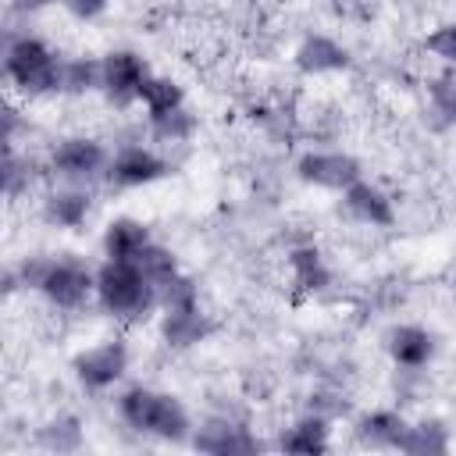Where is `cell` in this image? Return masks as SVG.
Masks as SVG:
<instances>
[{
	"mask_svg": "<svg viewBox=\"0 0 456 456\" xmlns=\"http://www.w3.org/2000/svg\"><path fill=\"white\" fill-rule=\"evenodd\" d=\"M18 278L57 310H78L96 296V271L71 256H28L18 267Z\"/></svg>",
	"mask_w": 456,
	"mask_h": 456,
	"instance_id": "7a4b0ae2",
	"label": "cell"
},
{
	"mask_svg": "<svg viewBox=\"0 0 456 456\" xmlns=\"http://www.w3.org/2000/svg\"><path fill=\"white\" fill-rule=\"evenodd\" d=\"M39 442H43L46 449L68 452V449H78V442H82V428H78L75 417H57V420H50V424L39 431Z\"/></svg>",
	"mask_w": 456,
	"mask_h": 456,
	"instance_id": "4316f807",
	"label": "cell"
},
{
	"mask_svg": "<svg viewBox=\"0 0 456 456\" xmlns=\"http://www.w3.org/2000/svg\"><path fill=\"white\" fill-rule=\"evenodd\" d=\"M110 153L93 135H68L50 150V171L68 185H89L96 178H107Z\"/></svg>",
	"mask_w": 456,
	"mask_h": 456,
	"instance_id": "5b68a950",
	"label": "cell"
},
{
	"mask_svg": "<svg viewBox=\"0 0 456 456\" xmlns=\"http://www.w3.org/2000/svg\"><path fill=\"white\" fill-rule=\"evenodd\" d=\"M61 4L68 7V14H75V18L89 21V18H100V14L107 11V4H110V0H61Z\"/></svg>",
	"mask_w": 456,
	"mask_h": 456,
	"instance_id": "f546056e",
	"label": "cell"
},
{
	"mask_svg": "<svg viewBox=\"0 0 456 456\" xmlns=\"http://www.w3.org/2000/svg\"><path fill=\"white\" fill-rule=\"evenodd\" d=\"M96 303L110 317L139 321L157 306V285L135 260H103L96 267Z\"/></svg>",
	"mask_w": 456,
	"mask_h": 456,
	"instance_id": "3957f363",
	"label": "cell"
},
{
	"mask_svg": "<svg viewBox=\"0 0 456 456\" xmlns=\"http://www.w3.org/2000/svg\"><path fill=\"white\" fill-rule=\"evenodd\" d=\"M342 203H346L349 217L360 221V224H370V228H392L395 224V203H392V196L381 185L367 182V178L353 182L342 192Z\"/></svg>",
	"mask_w": 456,
	"mask_h": 456,
	"instance_id": "30bf717a",
	"label": "cell"
},
{
	"mask_svg": "<svg viewBox=\"0 0 456 456\" xmlns=\"http://www.w3.org/2000/svg\"><path fill=\"white\" fill-rule=\"evenodd\" d=\"M278 449L292 456H321L331 449V420L321 413H303L278 435Z\"/></svg>",
	"mask_w": 456,
	"mask_h": 456,
	"instance_id": "5bb4252c",
	"label": "cell"
},
{
	"mask_svg": "<svg viewBox=\"0 0 456 456\" xmlns=\"http://www.w3.org/2000/svg\"><path fill=\"white\" fill-rule=\"evenodd\" d=\"M89 210H93V196L82 185H64V189L50 192L43 200V221L50 228H64V232L82 228L86 217H89Z\"/></svg>",
	"mask_w": 456,
	"mask_h": 456,
	"instance_id": "9a60e30c",
	"label": "cell"
},
{
	"mask_svg": "<svg viewBox=\"0 0 456 456\" xmlns=\"http://www.w3.org/2000/svg\"><path fill=\"white\" fill-rule=\"evenodd\" d=\"M164 175H167V160L142 142H128V146H118L110 153L107 182L118 189H139V185L160 182Z\"/></svg>",
	"mask_w": 456,
	"mask_h": 456,
	"instance_id": "9c48e42d",
	"label": "cell"
},
{
	"mask_svg": "<svg viewBox=\"0 0 456 456\" xmlns=\"http://www.w3.org/2000/svg\"><path fill=\"white\" fill-rule=\"evenodd\" d=\"M192 449L200 452H214V456H232V452H256L260 442L235 420L228 417H214L200 428H192V438H189Z\"/></svg>",
	"mask_w": 456,
	"mask_h": 456,
	"instance_id": "8fae6325",
	"label": "cell"
},
{
	"mask_svg": "<svg viewBox=\"0 0 456 456\" xmlns=\"http://www.w3.org/2000/svg\"><path fill=\"white\" fill-rule=\"evenodd\" d=\"M406 417L395 410H370L356 420V438L370 449H399V438L406 431Z\"/></svg>",
	"mask_w": 456,
	"mask_h": 456,
	"instance_id": "ac0fdd59",
	"label": "cell"
},
{
	"mask_svg": "<svg viewBox=\"0 0 456 456\" xmlns=\"http://www.w3.org/2000/svg\"><path fill=\"white\" fill-rule=\"evenodd\" d=\"M61 61L39 36H14L4 50V78L28 100L61 93Z\"/></svg>",
	"mask_w": 456,
	"mask_h": 456,
	"instance_id": "277c9868",
	"label": "cell"
},
{
	"mask_svg": "<svg viewBox=\"0 0 456 456\" xmlns=\"http://www.w3.org/2000/svg\"><path fill=\"white\" fill-rule=\"evenodd\" d=\"M349 61H353L349 50H346L338 39L324 36V32L303 36V43H299L296 53H292V64H296V71H303V75H335V71H346Z\"/></svg>",
	"mask_w": 456,
	"mask_h": 456,
	"instance_id": "7c38bea8",
	"label": "cell"
},
{
	"mask_svg": "<svg viewBox=\"0 0 456 456\" xmlns=\"http://www.w3.org/2000/svg\"><path fill=\"white\" fill-rule=\"evenodd\" d=\"M424 50L435 53L442 64H452L456 68V21H445V25H435L424 39Z\"/></svg>",
	"mask_w": 456,
	"mask_h": 456,
	"instance_id": "f1b7e54d",
	"label": "cell"
},
{
	"mask_svg": "<svg viewBox=\"0 0 456 456\" xmlns=\"http://www.w3.org/2000/svg\"><path fill=\"white\" fill-rule=\"evenodd\" d=\"M296 175L314 189L346 192L353 182L363 178V167L353 153H342V150H306L296 160Z\"/></svg>",
	"mask_w": 456,
	"mask_h": 456,
	"instance_id": "52a82bcc",
	"label": "cell"
},
{
	"mask_svg": "<svg viewBox=\"0 0 456 456\" xmlns=\"http://www.w3.org/2000/svg\"><path fill=\"white\" fill-rule=\"evenodd\" d=\"M210 331H214V324H210V317H207L200 306H189V310H164V314H160V338H164L171 349H189V346L203 342Z\"/></svg>",
	"mask_w": 456,
	"mask_h": 456,
	"instance_id": "e0dca14e",
	"label": "cell"
},
{
	"mask_svg": "<svg viewBox=\"0 0 456 456\" xmlns=\"http://www.w3.org/2000/svg\"><path fill=\"white\" fill-rule=\"evenodd\" d=\"M103 61V82L100 93L107 96V103L114 107H132L139 103V89L150 78V68L142 61V53L135 50H110L100 57Z\"/></svg>",
	"mask_w": 456,
	"mask_h": 456,
	"instance_id": "ba28073f",
	"label": "cell"
},
{
	"mask_svg": "<svg viewBox=\"0 0 456 456\" xmlns=\"http://www.w3.org/2000/svg\"><path fill=\"white\" fill-rule=\"evenodd\" d=\"M14 11H21V14H32V11H43V7H50V4H57V0H7Z\"/></svg>",
	"mask_w": 456,
	"mask_h": 456,
	"instance_id": "4dcf8cb0",
	"label": "cell"
},
{
	"mask_svg": "<svg viewBox=\"0 0 456 456\" xmlns=\"http://www.w3.org/2000/svg\"><path fill=\"white\" fill-rule=\"evenodd\" d=\"M139 103L146 107L150 118H160V114H171V110L185 107V89L167 75H150L139 89Z\"/></svg>",
	"mask_w": 456,
	"mask_h": 456,
	"instance_id": "44dd1931",
	"label": "cell"
},
{
	"mask_svg": "<svg viewBox=\"0 0 456 456\" xmlns=\"http://www.w3.org/2000/svg\"><path fill=\"white\" fill-rule=\"evenodd\" d=\"M150 242H153L150 239V228L142 221H135V217H114V221H107L103 239H100L107 260H135Z\"/></svg>",
	"mask_w": 456,
	"mask_h": 456,
	"instance_id": "2e32d148",
	"label": "cell"
},
{
	"mask_svg": "<svg viewBox=\"0 0 456 456\" xmlns=\"http://www.w3.org/2000/svg\"><path fill=\"white\" fill-rule=\"evenodd\" d=\"M399 452H410V456H442L449 452V431L442 420H417V424H406L403 438H399Z\"/></svg>",
	"mask_w": 456,
	"mask_h": 456,
	"instance_id": "d6986e66",
	"label": "cell"
},
{
	"mask_svg": "<svg viewBox=\"0 0 456 456\" xmlns=\"http://www.w3.org/2000/svg\"><path fill=\"white\" fill-rule=\"evenodd\" d=\"M135 264L142 267V274H146L153 285H160V281H167L171 274H178V260H175V253H171L167 246H160V242H150V246L135 256Z\"/></svg>",
	"mask_w": 456,
	"mask_h": 456,
	"instance_id": "484cf974",
	"label": "cell"
},
{
	"mask_svg": "<svg viewBox=\"0 0 456 456\" xmlns=\"http://www.w3.org/2000/svg\"><path fill=\"white\" fill-rule=\"evenodd\" d=\"M157 306L160 310H189V306H200V289L189 274H171L167 281L157 285Z\"/></svg>",
	"mask_w": 456,
	"mask_h": 456,
	"instance_id": "603a6c76",
	"label": "cell"
},
{
	"mask_svg": "<svg viewBox=\"0 0 456 456\" xmlns=\"http://www.w3.org/2000/svg\"><path fill=\"white\" fill-rule=\"evenodd\" d=\"M428 100L435 114H442L445 121H456V68L452 64L428 82Z\"/></svg>",
	"mask_w": 456,
	"mask_h": 456,
	"instance_id": "cb8c5ba5",
	"label": "cell"
},
{
	"mask_svg": "<svg viewBox=\"0 0 456 456\" xmlns=\"http://www.w3.org/2000/svg\"><path fill=\"white\" fill-rule=\"evenodd\" d=\"M28 182H32V175H28V160L18 157L14 142L4 146V192H7V200H18L21 192H28Z\"/></svg>",
	"mask_w": 456,
	"mask_h": 456,
	"instance_id": "83f0119b",
	"label": "cell"
},
{
	"mask_svg": "<svg viewBox=\"0 0 456 456\" xmlns=\"http://www.w3.org/2000/svg\"><path fill=\"white\" fill-rule=\"evenodd\" d=\"M118 417L132 431L160 438V442H171V445H182V442L192 438V417L182 406V399L171 395V392L132 385V388H125L118 395Z\"/></svg>",
	"mask_w": 456,
	"mask_h": 456,
	"instance_id": "6da1fadb",
	"label": "cell"
},
{
	"mask_svg": "<svg viewBox=\"0 0 456 456\" xmlns=\"http://www.w3.org/2000/svg\"><path fill=\"white\" fill-rule=\"evenodd\" d=\"M128 370V346L121 338H103L71 360V374L86 392H103L114 381H121Z\"/></svg>",
	"mask_w": 456,
	"mask_h": 456,
	"instance_id": "8992f818",
	"label": "cell"
},
{
	"mask_svg": "<svg viewBox=\"0 0 456 456\" xmlns=\"http://www.w3.org/2000/svg\"><path fill=\"white\" fill-rule=\"evenodd\" d=\"M192 128H196V118L185 107H178L171 114H160V118H150V132L160 142H185L192 135Z\"/></svg>",
	"mask_w": 456,
	"mask_h": 456,
	"instance_id": "d4e9b609",
	"label": "cell"
},
{
	"mask_svg": "<svg viewBox=\"0 0 456 456\" xmlns=\"http://www.w3.org/2000/svg\"><path fill=\"white\" fill-rule=\"evenodd\" d=\"M385 349H388L395 367L420 370V367H428L435 360V335L428 328H420V324H399V328L388 331Z\"/></svg>",
	"mask_w": 456,
	"mask_h": 456,
	"instance_id": "4fadbf2b",
	"label": "cell"
},
{
	"mask_svg": "<svg viewBox=\"0 0 456 456\" xmlns=\"http://www.w3.org/2000/svg\"><path fill=\"white\" fill-rule=\"evenodd\" d=\"M289 271H292V281L303 289V292H321L328 281H331V271L321 256L317 246H299L289 253Z\"/></svg>",
	"mask_w": 456,
	"mask_h": 456,
	"instance_id": "ffe728a7",
	"label": "cell"
},
{
	"mask_svg": "<svg viewBox=\"0 0 456 456\" xmlns=\"http://www.w3.org/2000/svg\"><path fill=\"white\" fill-rule=\"evenodd\" d=\"M100 82H103V61H93V57H64L61 61V93L82 96V93L100 89Z\"/></svg>",
	"mask_w": 456,
	"mask_h": 456,
	"instance_id": "7402d4cb",
	"label": "cell"
}]
</instances>
